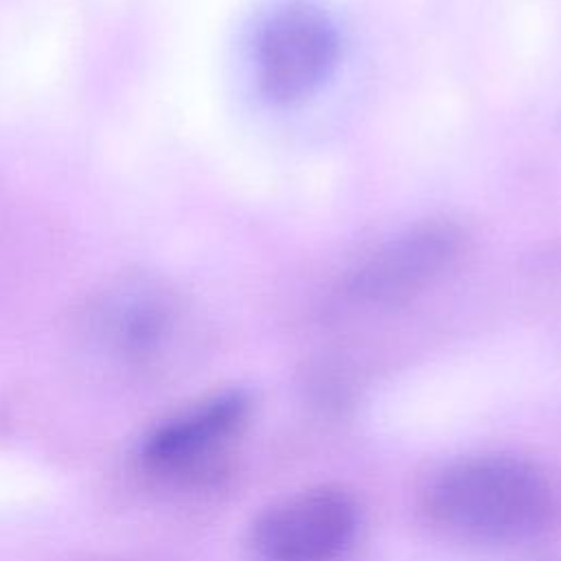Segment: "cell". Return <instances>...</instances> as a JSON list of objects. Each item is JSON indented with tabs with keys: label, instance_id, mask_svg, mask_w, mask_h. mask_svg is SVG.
Here are the masks:
<instances>
[{
	"label": "cell",
	"instance_id": "4",
	"mask_svg": "<svg viewBox=\"0 0 561 561\" xmlns=\"http://www.w3.org/2000/svg\"><path fill=\"white\" fill-rule=\"evenodd\" d=\"M359 526L355 497L335 484L294 491L259 513L250 546L259 561H335Z\"/></svg>",
	"mask_w": 561,
	"mask_h": 561
},
{
	"label": "cell",
	"instance_id": "3",
	"mask_svg": "<svg viewBox=\"0 0 561 561\" xmlns=\"http://www.w3.org/2000/svg\"><path fill=\"white\" fill-rule=\"evenodd\" d=\"M340 37L333 20L316 4H280L261 24L254 42V75L261 94L291 105L313 94L333 72Z\"/></svg>",
	"mask_w": 561,
	"mask_h": 561
},
{
	"label": "cell",
	"instance_id": "2",
	"mask_svg": "<svg viewBox=\"0 0 561 561\" xmlns=\"http://www.w3.org/2000/svg\"><path fill=\"white\" fill-rule=\"evenodd\" d=\"M467 250V232L445 217L416 221L381 241L342 278L337 296L357 309H383L423 294Z\"/></svg>",
	"mask_w": 561,
	"mask_h": 561
},
{
	"label": "cell",
	"instance_id": "1",
	"mask_svg": "<svg viewBox=\"0 0 561 561\" xmlns=\"http://www.w3.org/2000/svg\"><path fill=\"white\" fill-rule=\"evenodd\" d=\"M425 508L432 524L458 541L511 546L548 526L554 497L533 462L482 454L447 465L430 482Z\"/></svg>",
	"mask_w": 561,
	"mask_h": 561
},
{
	"label": "cell",
	"instance_id": "6",
	"mask_svg": "<svg viewBox=\"0 0 561 561\" xmlns=\"http://www.w3.org/2000/svg\"><path fill=\"white\" fill-rule=\"evenodd\" d=\"M173 322V305L156 287H131L107 305V329L118 348L145 357L160 348Z\"/></svg>",
	"mask_w": 561,
	"mask_h": 561
},
{
	"label": "cell",
	"instance_id": "5",
	"mask_svg": "<svg viewBox=\"0 0 561 561\" xmlns=\"http://www.w3.org/2000/svg\"><path fill=\"white\" fill-rule=\"evenodd\" d=\"M250 399L219 392L156 427L142 445V460L156 471L191 469L224 449L245 425Z\"/></svg>",
	"mask_w": 561,
	"mask_h": 561
}]
</instances>
